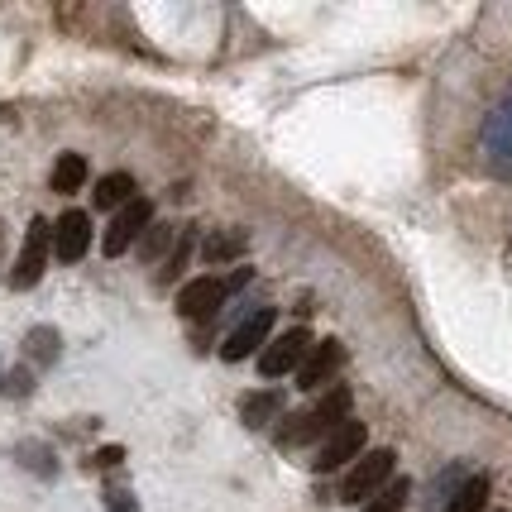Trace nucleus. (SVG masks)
<instances>
[{"label":"nucleus","instance_id":"f257e3e1","mask_svg":"<svg viewBox=\"0 0 512 512\" xmlns=\"http://www.w3.org/2000/svg\"><path fill=\"white\" fill-rule=\"evenodd\" d=\"M345 422H350V388H331L312 412H297V417H288V422L278 426V446H288V450L307 446V441H316V436L340 431Z\"/></svg>","mask_w":512,"mask_h":512},{"label":"nucleus","instance_id":"f03ea898","mask_svg":"<svg viewBox=\"0 0 512 512\" xmlns=\"http://www.w3.org/2000/svg\"><path fill=\"white\" fill-rule=\"evenodd\" d=\"M393 465H398V455L393 450H369V455H359L350 474H345V484H340V498L345 503H369L374 493H383L393 484Z\"/></svg>","mask_w":512,"mask_h":512},{"label":"nucleus","instance_id":"7ed1b4c3","mask_svg":"<svg viewBox=\"0 0 512 512\" xmlns=\"http://www.w3.org/2000/svg\"><path fill=\"white\" fill-rule=\"evenodd\" d=\"M48 254H53V225L44 221V216H34L29 221V230H24V245H20V259H15V268H10V288H34L39 278H44V264Z\"/></svg>","mask_w":512,"mask_h":512},{"label":"nucleus","instance_id":"20e7f679","mask_svg":"<svg viewBox=\"0 0 512 512\" xmlns=\"http://www.w3.org/2000/svg\"><path fill=\"white\" fill-rule=\"evenodd\" d=\"M149 225H154V201H149V197H134L130 206H120V211L111 216L106 235H101V249H106V254L115 259V254H125V249L139 245V235H144Z\"/></svg>","mask_w":512,"mask_h":512},{"label":"nucleus","instance_id":"39448f33","mask_svg":"<svg viewBox=\"0 0 512 512\" xmlns=\"http://www.w3.org/2000/svg\"><path fill=\"white\" fill-rule=\"evenodd\" d=\"M316 350V340H312V331H283L268 350H259V374L264 379H283V374H297L302 364H307V355Z\"/></svg>","mask_w":512,"mask_h":512},{"label":"nucleus","instance_id":"423d86ee","mask_svg":"<svg viewBox=\"0 0 512 512\" xmlns=\"http://www.w3.org/2000/svg\"><path fill=\"white\" fill-rule=\"evenodd\" d=\"M268 331H273V307H259V312H249L235 331L225 335L221 345V359L225 364H240V359L259 355V345H268Z\"/></svg>","mask_w":512,"mask_h":512},{"label":"nucleus","instance_id":"0eeeda50","mask_svg":"<svg viewBox=\"0 0 512 512\" xmlns=\"http://www.w3.org/2000/svg\"><path fill=\"white\" fill-rule=\"evenodd\" d=\"M225 297H230V283H225V278H192V283L178 292V312L187 316V321H211V316L225 307Z\"/></svg>","mask_w":512,"mask_h":512},{"label":"nucleus","instance_id":"6e6552de","mask_svg":"<svg viewBox=\"0 0 512 512\" xmlns=\"http://www.w3.org/2000/svg\"><path fill=\"white\" fill-rule=\"evenodd\" d=\"M364 422H345L340 431H331L326 436V446L316 450V460H312V469L316 474H331V469H340V465H350V460H359V450H364Z\"/></svg>","mask_w":512,"mask_h":512},{"label":"nucleus","instance_id":"1a4fd4ad","mask_svg":"<svg viewBox=\"0 0 512 512\" xmlns=\"http://www.w3.org/2000/svg\"><path fill=\"white\" fill-rule=\"evenodd\" d=\"M87 249H91V216L87 211H63L58 225H53V254L63 264H77Z\"/></svg>","mask_w":512,"mask_h":512},{"label":"nucleus","instance_id":"9d476101","mask_svg":"<svg viewBox=\"0 0 512 512\" xmlns=\"http://www.w3.org/2000/svg\"><path fill=\"white\" fill-rule=\"evenodd\" d=\"M340 359H345V345H340V340H316V350L307 355V364L297 369V388L312 393L321 383H331L335 369H340Z\"/></svg>","mask_w":512,"mask_h":512},{"label":"nucleus","instance_id":"9b49d317","mask_svg":"<svg viewBox=\"0 0 512 512\" xmlns=\"http://www.w3.org/2000/svg\"><path fill=\"white\" fill-rule=\"evenodd\" d=\"M278 412H283V393H278V388H259V393H249V398L240 402V417H245V426H254V431H264L268 422H278Z\"/></svg>","mask_w":512,"mask_h":512},{"label":"nucleus","instance_id":"f8f14e48","mask_svg":"<svg viewBox=\"0 0 512 512\" xmlns=\"http://www.w3.org/2000/svg\"><path fill=\"white\" fill-rule=\"evenodd\" d=\"M134 197H139V187H134L130 173H106V178L96 182V192H91V201H96L101 211H120V206H130Z\"/></svg>","mask_w":512,"mask_h":512},{"label":"nucleus","instance_id":"ddd939ff","mask_svg":"<svg viewBox=\"0 0 512 512\" xmlns=\"http://www.w3.org/2000/svg\"><path fill=\"white\" fill-rule=\"evenodd\" d=\"M484 508H489V479H484V474H469L465 484L446 498L441 512H484Z\"/></svg>","mask_w":512,"mask_h":512},{"label":"nucleus","instance_id":"4468645a","mask_svg":"<svg viewBox=\"0 0 512 512\" xmlns=\"http://www.w3.org/2000/svg\"><path fill=\"white\" fill-rule=\"evenodd\" d=\"M173 240H178V230H173V225H163V221H154L144 235H139V259H144V264H158V259L168 264V254L178 249Z\"/></svg>","mask_w":512,"mask_h":512},{"label":"nucleus","instance_id":"2eb2a0df","mask_svg":"<svg viewBox=\"0 0 512 512\" xmlns=\"http://www.w3.org/2000/svg\"><path fill=\"white\" fill-rule=\"evenodd\" d=\"M82 182H87V158L82 154H63L53 163V192H58V197L82 192Z\"/></svg>","mask_w":512,"mask_h":512},{"label":"nucleus","instance_id":"dca6fc26","mask_svg":"<svg viewBox=\"0 0 512 512\" xmlns=\"http://www.w3.org/2000/svg\"><path fill=\"white\" fill-rule=\"evenodd\" d=\"M24 355L34 359L39 369H48L53 359L63 355V340H58V331H53V326H34V331L24 335Z\"/></svg>","mask_w":512,"mask_h":512},{"label":"nucleus","instance_id":"f3484780","mask_svg":"<svg viewBox=\"0 0 512 512\" xmlns=\"http://www.w3.org/2000/svg\"><path fill=\"white\" fill-rule=\"evenodd\" d=\"M407 493H412V484L407 479H393L383 493H374L369 503H364V512H402V503H407Z\"/></svg>","mask_w":512,"mask_h":512},{"label":"nucleus","instance_id":"a211bd4d","mask_svg":"<svg viewBox=\"0 0 512 512\" xmlns=\"http://www.w3.org/2000/svg\"><path fill=\"white\" fill-rule=\"evenodd\" d=\"M15 455L24 460V469H34V474H44V479H53V474H58V460H53V450H48V446H34V441H24Z\"/></svg>","mask_w":512,"mask_h":512},{"label":"nucleus","instance_id":"6ab92c4d","mask_svg":"<svg viewBox=\"0 0 512 512\" xmlns=\"http://www.w3.org/2000/svg\"><path fill=\"white\" fill-rule=\"evenodd\" d=\"M235 254H245V235H216V240L206 245V259H211V264H225V259H235Z\"/></svg>","mask_w":512,"mask_h":512},{"label":"nucleus","instance_id":"aec40b11","mask_svg":"<svg viewBox=\"0 0 512 512\" xmlns=\"http://www.w3.org/2000/svg\"><path fill=\"white\" fill-rule=\"evenodd\" d=\"M187 259H192V235H182V240H178V249L168 254V264H163V273H158V278H163V283H173L182 268H187Z\"/></svg>","mask_w":512,"mask_h":512},{"label":"nucleus","instance_id":"412c9836","mask_svg":"<svg viewBox=\"0 0 512 512\" xmlns=\"http://www.w3.org/2000/svg\"><path fill=\"white\" fill-rule=\"evenodd\" d=\"M34 383H29V369H15V374H5V388L0 393H15V398H24Z\"/></svg>","mask_w":512,"mask_h":512},{"label":"nucleus","instance_id":"4be33fe9","mask_svg":"<svg viewBox=\"0 0 512 512\" xmlns=\"http://www.w3.org/2000/svg\"><path fill=\"white\" fill-rule=\"evenodd\" d=\"M106 512H139V503H134V493H111V508Z\"/></svg>","mask_w":512,"mask_h":512},{"label":"nucleus","instance_id":"5701e85b","mask_svg":"<svg viewBox=\"0 0 512 512\" xmlns=\"http://www.w3.org/2000/svg\"><path fill=\"white\" fill-rule=\"evenodd\" d=\"M120 460H125V450H120V446H115V450H101V455H96V465H101V469L120 465Z\"/></svg>","mask_w":512,"mask_h":512},{"label":"nucleus","instance_id":"b1692460","mask_svg":"<svg viewBox=\"0 0 512 512\" xmlns=\"http://www.w3.org/2000/svg\"><path fill=\"white\" fill-rule=\"evenodd\" d=\"M0 259H5V221H0Z\"/></svg>","mask_w":512,"mask_h":512},{"label":"nucleus","instance_id":"393cba45","mask_svg":"<svg viewBox=\"0 0 512 512\" xmlns=\"http://www.w3.org/2000/svg\"><path fill=\"white\" fill-rule=\"evenodd\" d=\"M0 388H5V374H0Z\"/></svg>","mask_w":512,"mask_h":512}]
</instances>
